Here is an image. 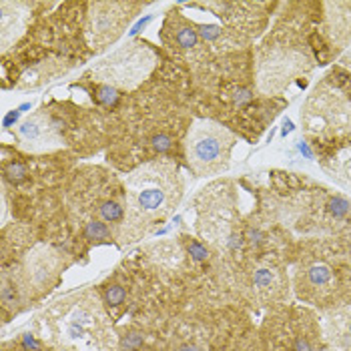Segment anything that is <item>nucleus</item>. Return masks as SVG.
<instances>
[{
	"label": "nucleus",
	"instance_id": "obj_9",
	"mask_svg": "<svg viewBox=\"0 0 351 351\" xmlns=\"http://www.w3.org/2000/svg\"><path fill=\"white\" fill-rule=\"evenodd\" d=\"M324 343L327 351H351V303L325 317Z\"/></svg>",
	"mask_w": 351,
	"mask_h": 351
},
{
	"label": "nucleus",
	"instance_id": "obj_3",
	"mask_svg": "<svg viewBox=\"0 0 351 351\" xmlns=\"http://www.w3.org/2000/svg\"><path fill=\"white\" fill-rule=\"evenodd\" d=\"M155 64L157 54L153 53V49L143 43H127L125 47L99 60L90 69V75L95 77V81L103 82L110 88L133 90L149 79Z\"/></svg>",
	"mask_w": 351,
	"mask_h": 351
},
{
	"label": "nucleus",
	"instance_id": "obj_14",
	"mask_svg": "<svg viewBox=\"0 0 351 351\" xmlns=\"http://www.w3.org/2000/svg\"><path fill=\"white\" fill-rule=\"evenodd\" d=\"M173 36H175L177 47H179V49H183V51L195 49V47L199 45V34H197L195 27H193V25H187V23H183V21L179 23V27L175 28Z\"/></svg>",
	"mask_w": 351,
	"mask_h": 351
},
{
	"label": "nucleus",
	"instance_id": "obj_19",
	"mask_svg": "<svg viewBox=\"0 0 351 351\" xmlns=\"http://www.w3.org/2000/svg\"><path fill=\"white\" fill-rule=\"evenodd\" d=\"M6 175L10 177V179H23L25 177V169L21 167V165H10L8 169H6Z\"/></svg>",
	"mask_w": 351,
	"mask_h": 351
},
{
	"label": "nucleus",
	"instance_id": "obj_16",
	"mask_svg": "<svg viewBox=\"0 0 351 351\" xmlns=\"http://www.w3.org/2000/svg\"><path fill=\"white\" fill-rule=\"evenodd\" d=\"M335 173H337V177H339L346 185H350L351 187V147L343 149V151L337 155V159H335Z\"/></svg>",
	"mask_w": 351,
	"mask_h": 351
},
{
	"label": "nucleus",
	"instance_id": "obj_10",
	"mask_svg": "<svg viewBox=\"0 0 351 351\" xmlns=\"http://www.w3.org/2000/svg\"><path fill=\"white\" fill-rule=\"evenodd\" d=\"M327 10V32L339 49H346L351 40V2H329Z\"/></svg>",
	"mask_w": 351,
	"mask_h": 351
},
{
	"label": "nucleus",
	"instance_id": "obj_23",
	"mask_svg": "<svg viewBox=\"0 0 351 351\" xmlns=\"http://www.w3.org/2000/svg\"><path fill=\"white\" fill-rule=\"evenodd\" d=\"M179 351H199L195 346H191V343H187V346H181L179 348Z\"/></svg>",
	"mask_w": 351,
	"mask_h": 351
},
{
	"label": "nucleus",
	"instance_id": "obj_18",
	"mask_svg": "<svg viewBox=\"0 0 351 351\" xmlns=\"http://www.w3.org/2000/svg\"><path fill=\"white\" fill-rule=\"evenodd\" d=\"M125 289L123 287H119V285H112V287H108L107 291H105V301H107L108 305H121L123 301H125Z\"/></svg>",
	"mask_w": 351,
	"mask_h": 351
},
{
	"label": "nucleus",
	"instance_id": "obj_4",
	"mask_svg": "<svg viewBox=\"0 0 351 351\" xmlns=\"http://www.w3.org/2000/svg\"><path fill=\"white\" fill-rule=\"evenodd\" d=\"M301 125L313 136L346 135L351 131V103L335 88L317 86L301 108Z\"/></svg>",
	"mask_w": 351,
	"mask_h": 351
},
{
	"label": "nucleus",
	"instance_id": "obj_21",
	"mask_svg": "<svg viewBox=\"0 0 351 351\" xmlns=\"http://www.w3.org/2000/svg\"><path fill=\"white\" fill-rule=\"evenodd\" d=\"M141 341H143V337L138 333H133V335H129V341H125V346H127V350H136L141 346Z\"/></svg>",
	"mask_w": 351,
	"mask_h": 351
},
{
	"label": "nucleus",
	"instance_id": "obj_7",
	"mask_svg": "<svg viewBox=\"0 0 351 351\" xmlns=\"http://www.w3.org/2000/svg\"><path fill=\"white\" fill-rule=\"evenodd\" d=\"M21 149L27 153H49L64 145L60 131L47 112H34L21 123L19 131Z\"/></svg>",
	"mask_w": 351,
	"mask_h": 351
},
{
	"label": "nucleus",
	"instance_id": "obj_6",
	"mask_svg": "<svg viewBox=\"0 0 351 351\" xmlns=\"http://www.w3.org/2000/svg\"><path fill=\"white\" fill-rule=\"evenodd\" d=\"M133 2H95L88 12V43L93 49H105L112 45L131 23Z\"/></svg>",
	"mask_w": 351,
	"mask_h": 351
},
{
	"label": "nucleus",
	"instance_id": "obj_20",
	"mask_svg": "<svg viewBox=\"0 0 351 351\" xmlns=\"http://www.w3.org/2000/svg\"><path fill=\"white\" fill-rule=\"evenodd\" d=\"M189 251L193 253V257L197 259V261H203V259H207V251L201 247V245L197 243H191L189 245Z\"/></svg>",
	"mask_w": 351,
	"mask_h": 351
},
{
	"label": "nucleus",
	"instance_id": "obj_11",
	"mask_svg": "<svg viewBox=\"0 0 351 351\" xmlns=\"http://www.w3.org/2000/svg\"><path fill=\"white\" fill-rule=\"evenodd\" d=\"M27 16V6L23 2H2V51L25 32Z\"/></svg>",
	"mask_w": 351,
	"mask_h": 351
},
{
	"label": "nucleus",
	"instance_id": "obj_22",
	"mask_svg": "<svg viewBox=\"0 0 351 351\" xmlns=\"http://www.w3.org/2000/svg\"><path fill=\"white\" fill-rule=\"evenodd\" d=\"M155 147H157L159 151L169 149V138H167V136H157V138H155Z\"/></svg>",
	"mask_w": 351,
	"mask_h": 351
},
{
	"label": "nucleus",
	"instance_id": "obj_15",
	"mask_svg": "<svg viewBox=\"0 0 351 351\" xmlns=\"http://www.w3.org/2000/svg\"><path fill=\"white\" fill-rule=\"evenodd\" d=\"M99 215L107 223H119L125 217V209L117 201H101L99 203Z\"/></svg>",
	"mask_w": 351,
	"mask_h": 351
},
{
	"label": "nucleus",
	"instance_id": "obj_12",
	"mask_svg": "<svg viewBox=\"0 0 351 351\" xmlns=\"http://www.w3.org/2000/svg\"><path fill=\"white\" fill-rule=\"evenodd\" d=\"M251 283L257 295L269 299L279 293V289L283 287L281 283V271H277L271 265H257L251 275Z\"/></svg>",
	"mask_w": 351,
	"mask_h": 351
},
{
	"label": "nucleus",
	"instance_id": "obj_17",
	"mask_svg": "<svg viewBox=\"0 0 351 351\" xmlns=\"http://www.w3.org/2000/svg\"><path fill=\"white\" fill-rule=\"evenodd\" d=\"M86 237L88 239H108V229L103 221H88L86 223V229H84Z\"/></svg>",
	"mask_w": 351,
	"mask_h": 351
},
{
	"label": "nucleus",
	"instance_id": "obj_8",
	"mask_svg": "<svg viewBox=\"0 0 351 351\" xmlns=\"http://www.w3.org/2000/svg\"><path fill=\"white\" fill-rule=\"evenodd\" d=\"M337 271L335 267L325 261V259H315L305 263L298 271V287L301 298H309L319 301V299L329 298L337 289Z\"/></svg>",
	"mask_w": 351,
	"mask_h": 351
},
{
	"label": "nucleus",
	"instance_id": "obj_13",
	"mask_svg": "<svg viewBox=\"0 0 351 351\" xmlns=\"http://www.w3.org/2000/svg\"><path fill=\"white\" fill-rule=\"evenodd\" d=\"M289 348L291 351H319L317 348V339L311 333V327L307 322H299L293 329V335L289 339Z\"/></svg>",
	"mask_w": 351,
	"mask_h": 351
},
{
	"label": "nucleus",
	"instance_id": "obj_2",
	"mask_svg": "<svg viewBox=\"0 0 351 351\" xmlns=\"http://www.w3.org/2000/svg\"><path fill=\"white\" fill-rule=\"evenodd\" d=\"M233 145H235V135L223 125L209 119L195 121L185 143L191 169L199 177L219 175L227 171Z\"/></svg>",
	"mask_w": 351,
	"mask_h": 351
},
{
	"label": "nucleus",
	"instance_id": "obj_1",
	"mask_svg": "<svg viewBox=\"0 0 351 351\" xmlns=\"http://www.w3.org/2000/svg\"><path fill=\"white\" fill-rule=\"evenodd\" d=\"M129 213L143 221L167 217L183 195V183L177 165L171 161H153L135 169L127 181Z\"/></svg>",
	"mask_w": 351,
	"mask_h": 351
},
{
	"label": "nucleus",
	"instance_id": "obj_5",
	"mask_svg": "<svg viewBox=\"0 0 351 351\" xmlns=\"http://www.w3.org/2000/svg\"><path fill=\"white\" fill-rule=\"evenodd\" d=\"M309 56L287 47H277L273 51H265L259 56L257 64V88L263 95L281 93L291 81H295L299 75L309 69Z\"/></svg>",
	"mask_w": 351,
	"mask_h": 351
},
{
	"label": "nucleus",
	"instance_id": "obj_24",
	"mask_svg": "<svg viewBox=\"0 0 351 351\" xmlns=\"http://www.w3.org/2000/svg\"><path fill=\"white\" fill-rule=\"evenodd\" d=\"M287 351H291V348H289V350H287Z\"/></svg>",
	"mask_w": 351,
	"mask_h": 351
}]
</instances>
